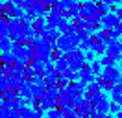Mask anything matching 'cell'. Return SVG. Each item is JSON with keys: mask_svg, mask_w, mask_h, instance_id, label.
Here are the masks:
<instances>
[{"mask_svg": "<svg viewBox=\"0 0 122 118\" xmlns=\"http://www.w3.org/2000/svg\"><path fill=\"white\" fill-rule=\"evenodd\" d=\"M81 17H85V19H91V17H94V19L102 20V19H100V15H98V7H96V2H92V0L81 2Z\"/></svg>", "mask_w": 122, "mask_h": 118, "instance_id": "6da1fadb", "label": "cell"}, {"mask_svg": "<svg viewBox=\"0 0 122 118\" xmlns=\"http://www.w3.org/2000/svg\"><path fill=\"white\" fill-rule=\"evenodd\" d=\"M56 46H57L63 54H67V52H70L72 48H76V46L72 44V41H70V37L67 35V33H61V35H59V39L56 41Z\"/></svg>", "mask_w": 122, "mask_h": 118, "instance_id": "7a4b0ae2", "label": "cell"}, {"mask_svg": "<svg viewBox=\"0 0 122 118\" xmlns=\"http://www.w3.org/2000/svg\"><path fill=\"white\" fill-rule=\"evenodd\" d=\"M31 28H33V31H35V35H43V31H45L46 28V17H43V15H35L33 17V20H31Z\"/></svg>", "mask_w": 122, "mask_h": 118, "instance_id": "3957f363", "label": "cell"}, {"mask_svg": "<svg viewBox=\"0 0 122 118\" xmlns=\"http://www.w3.org/2000/svg\"><path fill=\"white\" fill-rule=\"evenodd\" d=\"M120 20H122V19L117 13H111V11H109L107 15L102 17V28H115Z\"/></svg>", "mask_w": 122, "mask_h": 118, "instance_id": "277c9868", "label": "cell"}, {"mask_svg": "<svg viewBox=\"0 0 122 118\" xmlns=\"http://www.w3.org/2000/svg\"><path fill=\"white\" fill-rule=\"evenodd\" d=\"M59 35H61L59 30L57 28H50V26H46L45 31H43V37H45L48 43H52V44H56V41L59 39Z\"/></svg>", "mask_w": 122, "mask_h": 118, "instance_id": "5b68a950", "label": "cell"}, {"mask_svg": "<svg viewBox=\"0 0 122 118\" xmlns=\"http://www.w3.org/2000/svg\"><path fill=\"white\" fill-rule=\"evenodd\" d=\"M0 57H2V66L6 65H13L17 63V55L13 50H8V52H0Z\"/></svg>", "mask_w": 122, "mask_h": 118, "instance_id": "8992f818", "label": "cell"}, {"mask_svg": "<svg viewBox=\"0 0 122 118\" xmlns=\"http://www.w3.org/2000/svg\"><path fill=\"white\" fill-rule=\"evenodd\" d=\"M100 92H102V88H100V85L96 81H91V83L85 85V96H87V98H92V96L100 94Z\"/></svg>", "mask_w": 122, "mask_h": 118, "instance_id": "52a82bcc", "label": "cell"}, {"mask_svg": "<svg viewBox=\"0 0 122 118\" xmlns=\"http://www.w3.org/2000/svg\"><path fill=\"white\" fill-rule=\"evenodd\" d=\"M120 74V70L117 68L115 65H111V66H104V70H102V76L106 78V79H109V81H113L117 76Z\"/></svg>", "mask_w": 122, "mask_h": 118, "instance_id": "ba28073f", "label": "cell"}, {"mask_svg": "<svg viewBox=\"0 0 122 118\" xmlns=\"http://www.w3.org/2000/svg\"><path fill=\"white\" fill-rule=\"evenodd\" d=\"M94 81H96V83L100 85V88H102V90H106V92H111V90H113V87H115L113 81L106 79L102 74H100V76H96V79H94Z\"/></svg>", "mask_w": 122, "mask_h": 118, "instance_id": "9c48e42d", "label": "cell"}, {"mask_svg": "<svg viewBox=\"0 0 122 118\" xmlns=\"http://www.w3.org/2000/svg\"><path fill=\"white\" fill-rule=\"evenodd\" d=\"M63 19L59 13H56V11H50V13L46 15V26H50V28H57V24L59 20Z\"/></svg>", "mask_w": 122, "mask_h": 118, "instance_id": "30bf717a", "label": "cell"}, {"mask_svg": "<svg viewBox=\"0 0 122 118\" xmlns=\"http://www.w3.org/2000/svg\"><path fill=\"white\" fill-rule=\"evenodd\" d=\"M85 28L89 30L91 33H94V31H98V30L102 28V20H98V19L91 17V19H87V24H85Z\"/></svg>", "mask_w": 122, "mask_h": 118, "instance_id": "8fae6325", "label": "cell"}, {"mask_svg": "<svg viewBox=\"0 0 122 118\" xmlns=\"http://www.w3.org/2000/svg\"><path fill=\"white\" fill-rule=\"evenodd\" d=\"M87 44H89V50H96L100 44H102V39L98 37V33L94 31V33H91V37L87 39Z\"/></svg>", "mask_w": 122, "mask_h": 118, "instance_id": "7c38bea8", "label": "cell"}, {"mask_svg": "<svg viewBox=\"0 0 122 118\" xmlns=\"http://www.w3.org/2000/svg\"><path fill=\"white\" fill-rule=\"evenodd\" d=\"M70 98H72V96H70V92H69V87L57 90V102H59V103H69Z\"/></svg>", "mask_w": 122, "mask_h": 118, "instance_id": "4fadbf2b", "label": "cell"}, {"mask_svg": "<svg viewBox=\"0 0 122 118\" xmlns=\"http://www.w3.org/2000/svg\"><path fill=\"white\" fill-rule=\"evenodd\" d=\"M70 24H72V28L74 30H80V28H85V24H87V19L85 17H72L70 19Z\"/></svg>", "mask_w": 122, "mask_h": 118, "instance_id": "5bb4252c", "label": "cell"}, {"mask_svg": "<svg viewBox=\"0 0 122 118\" xmlns=\"http://www.w3.org/2000/svg\"><path fill=\"white\" fill-rule=\"evenodd\" d=\"M13 48V41L9 37H2L0 35V52H8Z\"/></svg>", "mask_w": 122, "mask_h": 118, "instance_id": "9a60e30c", "label": "cell"}, {"mask_svg": "<svg viewBox=\"0 0 122 118\" xmlns=\"http://www.w3.org/2000/svg\"><path fill=\"white\" fill-rule=\"evenodd\" d=\"M50 11H52V6H50L48 2H39V4H37V15H43V17H46Z\"/></svg>", "mask_w": 122, "mask_h": 118, "instance_id": "2e32d148", "label": "cell"}, {"mask_svg": "<svg viewBox=\"0 0 122 118\" xmlns=\"http://www.w3.org/2000/svg\"><path fill=\"white\" fill-rule=\"evenodd\" d=\"M81 15V2H74L72 6L69 7V17H80Z\"/></svg>", "mask_w": 122, "mask_h": 118, "instance_id": "e0dca14e", "label": "cell"}, {"mask_svg": "<svg viewBox=\"0 0 122 118\" xmlns=\"http://www.w3.org/2000/svg\"><path fill=\"white\" fill-rule=\"evenodd\" d=\"M13 7H15V2H13V0H4V2H2V7H0V13L2 15H9Z\"/></svg>", "mask_w": 122, "mask_h": 118, "instance_id": "ac0fdd59", "label": "cell"}, {"mask_svg": "<svg viewBox=\"0 0 122 118\" xmlns=\"http://www.w3.org/2000/svg\"><path fill=\"white\" fill-rule=\"evenodd\" d=\"M102 70H104V66H102V63H100V59L91 61V72L94 74V76H100V74H102Z\"/></svg>", "mask_w": 122, "mask_h": 118, "instance_id": "d6986e66", "label": "cell"}, {"mask_svg": "<svg viewBox=\"0 0 122 118\" xmlns=\"http://www.w3.org/2000/svg\"><path fill=\"white\" fill-rule=\"evenodd\" d=\"M91 100H92V105H94V107H98V105H100L102 102H106V100H107V94H106V90H102L100 94L92 96Z\"/></svg>", "mask_w": 122, "mask_h": 118, "instance_id": "ffe728a7", "label": "cell"}, {"mask_svg": "<svg viewBox=\"0 0 122 118\" xmlns=\"http://www.w3.org/2000/svg\"><path fill=\"white\" fill-rule=\"evenodd\" d=\"M24 13H26V11H24V7H20V6H17V4H15V7L11 9L9 17H11V19H22Z\"/></svg>", "mask_w": 122, "mask_h": 118, "instance_id": "44dd1931", "label": "cell"}, {"mask_svg": "<svg viewBox=\"0 0 122 118\" xmlns=\"http://www.w3.org/2000/svg\"><path fill=\"white\" fill-rule=\"evenodd\" d=\"M96 7H98V15H100V19H102L104 15L109 13V4H106V2H98V4H96Z\"/></svg>", "mask_w": 122, "mask_h": 118, "instance_id": "7402d4cb", "label": "cell"}, {"mask_svg": "<svg viewBox=\"0 0 122 118\" xmlns=\"http://www.w3.org/2000/svg\"><path fill=\"white\" fill-rule=\"evenodd\" d=\"M19 109V114H20V118H30L31 116V107H26V105H20V107H17Z\"/></svg>", "mask_w": 122, "mask_h": 118, "instance_id": "603a6c76", "label": "cell"}, {"mask_svg": "<svg viewBox=\"0 0 122 118\" xmlns=\"http://www.w3.org/2000/svg\"><path fill=\"white\" fill-rule=\"evenodd\" d=\"M111 37L113 39H120L122 37V20L115 26V28H111Z\"/></svg>", "mask_w": 122, "mask_h": 118, "instance_id": "cb8c5ba5", "label": "cell"}, {"mask_svg": "<svg viewBox=\"0 0 122 118\" xmlns=\"http://www.w3.org/2000/svg\"><path fill=\"white\" fill-rule=\"evenodd\" d=\"M59 57H63V52H61L57 46H54L52 50H50V61H54V63H56Z\"/></svg>", "mask_w": 122, "mask_h": 118, "instance_id": "d4e9b609", "label": "cell"}, {"mask_svg": "<svg viewBox=\"0 0 122 118\" xmlns=\"http://www.w3.org/2000/svg\"><path fill=\"white\" fill-rule=\"evenodd\" d=\"M96 33H98V37L102 39V41H106V39L111 37V28H100Z\"/></svg>", "mask_w": 122, "mask_h": 118, "instance_id": "484cf974", "label": "cell"}, {"mask_svg": "<svg viewBox=\"0 0 122 118\" xmlns=\"http://www.w3.org/2000/svg\"><path fill=\"white\" fill-rule=\"evenodd\" d=\"M46 118H63V113H61L59 109H48L46 111Z\"/></svg>", "mask_w": 122, "mask_h": 118, "instance_id": "4316f807", "label": "cell"}, {"mask_svg": "<svg viewBox=\"0 0 122 118\" xmlns=\"http://www.w3.org/2000/svg\"><path fill=\"white\" fill-rule=\"evenodd\" d=\"M100 63H102V66H111V65H115V63H117V61H115L113 57H111V55H102V59H100Z\"/></svg>", "mask_w": 122, "mask_h": 118, "instance_id": "83f0119b", "label": "cell"}, {"mask_svg": "<svg viewBox=\"0 0 122 118\" xmlns=\"http://www.w3.org/2000/svg\"><path fill=\"white\" fill-rule=\"evenodd\" d=\"M111 100L122 105V90H117V88H113V90H111Z\"/></svg>", "mask_w": 122, "mask_h": 118, "instance_id": "f1b7e54d", "label": "cell"}, {"mask_svg": "<svg viewBox=\"0 0 122 118\" xmlns=\"http://www.w3.org/2000/svg\"><path fill=\"white\" fill-rule=\"evenodd\" d=\"M120 109H122V105H120V103L113 102V100L109 102V113H111V114H117V113H118Z\"/></svg>", "mask_w": 122, "mask_h": 118, "instance_id": "f546056e", "label": "cell"}, {"mask_svg": "<svg viewBox=\"0 0 122 118\" xmlns=\"http://www.w3.org/2000/svg\"><path fill=\"white\" fill-rule=\"evenodd\" d=\"M98 109H100V113H102V114H107V113H109V102H107V100H106V102H102V103L98 105Z\"/></svg>", "mask_w": 122, "mask_h": 118, "instance_id": "4dcf8cb0", "label": "cell"}, {"mask_svg": "<svg viewBox=\"0 0 122 118\" xmlns=\"http://www.w3.org/2000/svg\"><path fill=\"white\" fill-rule=\"evenodd\" d=\"M106 52H107V46H106V44H104V43H102V44H100V46H98V48L94 50V54L102 57V55H106Z\"/></svg>", "mask_w": 122, "mask_h": 118, "instance_id": "1f68e13d", "label": "cell"}, {"mask_svg": "<svg viewBox=\"0 0 122 118\" xmlns=\"http://www.w3.org/2000/svg\"><path fill=\"white\" fill-rule=\"evenodd\" d=\"M94 59H96L94 50H85V61H94Z\"/></svg>", "mask_w": 122, "mask_h": 118, "instance_id": "d6a6232c", "label": "cell"}, {"mask_svg": "<svg viewBox=\"0 0 122 118\" xmlns=\"http://www.w3.org/2000/svg\"><path fill=\"white\" fill-rule=\"evenodd\" d=\"M69 37H70V41H72V44H74V46H78V44H80V37H78V33H76V31L69 33Z\"/></svg>", "mask_w": 122, "mask_h": 118, "instance_id": "836d02e7", "label": "cell"}, {"mask_svg": "<svg viewBox=\"0 0 122 118\" xmlns=\"http://www.w3.org/2000/svg\"><path fill=\"white\" fill-rule=\"evenodd\" d=\"M80 79H81V70H74V72H72L70 81H80Z\"/></svg>", "mask_w": 122, "mask_h": 118, "instance_id": "e575fe53", "label": "cell"}, {"mask_svg": "<svg viewBox=\"0 0 122 118\" xmlns=\"http://www.w3.org/2000/svg\"><path fill=\"white\" fill-rule=\"evenodd\" d=\"M74 2H76V0H61V4H63V7H65V9H69Z\"/></svg>", "mask_w": 122, "mask_h": 118, "instance_id": "d590c367", "label": "cell"}, {"mask_svg": "<svg viewBox=\"0 0 122 118\" xmlns=\"http://www.w3.org/2000/svg\"><path fill=\"white\" fill-rule=\"evenodd\" d=\"M78 48H80V50H81V52H85V50H89V44H87V41H81V43L78 44Z\"/></svg>", "mask_w": 122, "mask_h": 118, "instance_id": "8d00e7d4", "label": "cell"}, {"mask_svg": "<svg viewBox=\"0 0 122 118\" xmlns=\"http://www.w3.org/2000/svg\"><path fill=\"white\" fill-rule=\"evenodd\" d=\"M118 7H120V6L113 2V4H109V11H111V13H117V11H118Z\"/></svg>", "mask_w": 122, "mask_h": 118, "instance_id": "74e56055", "label": "cell"}, {"mask_svg": "<svg viewBox=\"0 0 122 118\" xmlns=\"http://www.w3.org/2000/svg\"><path fill=\"white\" fill-rule=\"evenodd\" d=\"M115 118H122V109L118 111V113H117V114H115Z\"/></svg>", "mask_w": 122, "mask_h": 118, "instance_id": "f35d334b", "label": "cell"}, {"mask_svg": "<svg viewBox=\"0 0 122 118\" xmlns=\"http://www.w3.org/2000/svg\"><path fill=\"white\" fill-rule=\"evenodd\" d=\"M117 15H118V17H120V19H122V6L118 7V11H117Z\"/></svg>", "mask_w": 122, "mask_h": 118, "instance_id": "ab89813d", "label": "cell"}, {"mask_svg": "<svg viewBox=\"0 0 122 118\" xmlns=\"http://www.w3.org/2000/svg\"><path fill=\"white\" fill-rule=\"evenodd\" d=\"M57 2H59V0H48V4H50V6H54V4H57Z\"/></svg>", "mask_w": 122, "mask_h": 118, "instance_id": "60d3db41", "label": "cell"}, {"mask_svg": "<svg viewBox=\"0 0 122 118\" xmlns=\"http://www.w3.org/2000/svg\"><path fill=\"white\" fill-rule=\"evenodd\" d=\"M115 4H118V6H122V0H113Z\"/></svg>", "mask_w": 122, "mask_h": 118, "instance_id": "b9f144b4", "label": "cell"}, {"mask_svg": "<svg viewBox=\"0 0 122 118\" xmlns=\"http://www.w3.org/2000/svg\"><path fill=\"white\" fill-rule=\"evenodd\" d=\"M76 2H87V0H76Z\"/></svg>", "mask_w": 122, "mask_h": 118, "instance_id": "7bdbcfd3", "label": "cell"}, {"mask_svg": "<svg viewBox=\"0 0 122 118\" xmlns=\"http://www.w3.org/2000/svg\"><path fill=\"white\" fill-rule=\"evenodd\" d=\"M0 7H2V0H0Z\"/></svg>", "mask_w": 122, "mask_h": 118, "instance_id": "ee69618b", "label": "cell"}, {"mask_svg": "<svg viewBox=\"0 0 122 118\" xmlns=\"http://www.w3.org/2000/svg\"><path fill=\"white\" fill-rule=\"evenodd\" d=\"M43 118H46V116H43Z\"/></svg>", "mask_w": 122, "mask_h": 118, "instance_id": "f6af8a7d", "label": "cell"}, {"mask_svg": "<svg viewBox=\"0 0 122 118\" xmlns=\"http://www.w3.org/2000/svg\"><path fill=\"white\" fill-rule=\"evenodd\" d=\"M2 2H4V0H2Z\"/></svg>", "mask_w": 122, "mask_h": 118, "instance_id": "bcb514c9", "label": "cell"}]
</instances>
